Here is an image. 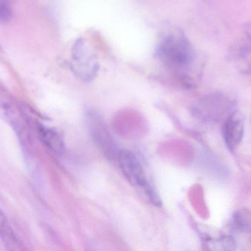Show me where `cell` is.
Returning a JSON list of instances; mask_svg holds the SVG:
<instances>
[{
  "mask_svg": "<svg viewBox=\"0 0 251 251\" xmlns=\"http://www.w3.org/2000/svg\"><path fill=\"white\" fill-rule=\"evenodd\" d=\"M157 55L168 69L188 76L196 64L197 56L194 47L181 33H171L165 35L159 43Z\"/></svg>",
  "mask_w": 251,
  "mask_h": 251,
  "instance_id": "obj_1",
  "label": "cell"
},
{
  "mask_svg": "<svg viewBox=\"0 0 251 251\" xmlns=\"http://www.w3.org/2000/svg\"><path fill=\"white\" fill-rule=\"evenodd\" d=\"M117 159L119 167L128 182L143 192L153 206H162L160 196L148 178L137 156L131 150H121L118 153Z\"/></svg>",
  "mask_w": 251,
  "mask_h": 251,
  "instance_id": "obj_2",
  "label": "cell"
},
{
  "mask_svg": "<svg viewBox=\"0 0 251 251\" xmlns=\"http://www.w3.org/2000/svg\"><path fill=\"white\" fill-rule=\"evenodd\" d=\"M234 100L223 93H214L202 99L196 106L198 116L209 122H221L234 112Z\"/></svg>",
  "mask_w": 251,
  "mask_h": 251,
  "instance_id": "obj_3",
  "label": "cell"
},
{
  "mask_svg": "<svg viewBox=\"0 0 251 251\" xmlns=\"http://www.w3.org/2000/svg\"><path fill=\"white\" fill-rule=\"evenodd\" d=\"M72 70L84 81L94 79L99 70L97 57L85 40L75 43L72 51Z\"/></svg>",
  "mask_w": 251,
  "mask_h": 251,
  "instance_id": "obj_4",
  "label": "cell"
},
{
  "mask_svg": "<svg viewBox=\"0 0 251 251\" xmlns=\"http://www.w3.org/2000/svg\"><path fill=\"white\" fill-rule=\"evenodd\" d=\"M85 117L88 131L96 145L98 146L107 158L117 159L119 150L117 151L114 139L110 135L101 115L94 111H89Z\"/></svg>",
  "mask_w": 251,
  "mask_h": 251,
  "instance_id": "obj_5",
  "label": "cell"
},
{
  "mask_svg": "<svg viewBox=\"0 0 251 251\" xmlns=\"http://www.w3.org/2000/svg\"><path fill=\"white\" fill-rule=\"evenodd\" d=\"M231 237L234 239L237 249L239 246H247L251 250V210L241 209L237 210L231 221Z\"/></svg>",
  "mask_w": 251,
  "mask_h": 251,
  "instance_id": "obj_6",
  "label": "cell"
},
{
  "mask_svg": "<svg viewBox=\"0 0 251 251\" xmlns=\"http://www.w3.org/2000/svg\"><path fill=\"white\" fill-rule=\"evenodd\" d=\"M245 130V116L240 111H234L224 125V138L227 147L234 151L241 143Z\"/></svg>",
  "mask_w": 251,
  "mask_h": 251,
  "instance_id": "obj_7",
  "label": "cell"
},
{
  "mask_svg": "<svg viewBox=\"0 0 251 251\" xmlns=\"http://www.w3.org/2000/svg\"><path fill=\"white\" fill-rule=\"evenodd\" d=\"M38 134L43 144L56 154L63 152L64 141L63 137L53 128H48L42 125H38Z\"/></svg>",
  "mask_w": 251,
  "mask_h": 251,
  "instance_id": "obj_8",
  "label": "cell"
},
{
  "mask_svg": "<svg viewBox=\"0 0 251 251\" xmlns=\"http://www.w3.org/2000/svg\"><path fill=\"white\" fill-rule=\"evenodd\" d=\"M0 237L4 243V246L8 250H20V242L16 237L7 217L1 209H0Z\"/></svg>",
  "mask_w": 251,
  "mask_h": 251,
  "instance_id": "obj_9",
  "label": "cell"
},
{
  "mask_svg": "<svg viewBox=\"0 0 251 251\" xmlns=\"http://www.w3.org/2000/svg\"><path fill=\"white\" fill-rule=\"evenodd\" d=\"M12 16H13V11L8 1L0 0V21L2 22H10Z\"/></svg>",
  "mask_w": 251,
  "mask_h": 251,
  "instance_id": "obj_10",
  "label": "cell"
},
{
  "mask_svg": "<svg viewBox=\"0 0 251 251\" xmlns=\"http://www.w3.org/2000/svg\"><path fill=\"white\" fill-rule=\"evenodd\" d=\"M244 31L245 35H246V41H247V42L249 43V45L251 47V22L246 25Z\"/></svg>",
  "mask_w": 251,
  "mask_h": 251,
  "instance_id": "obj_11",
  "label": "cell"
}]
</instances>
